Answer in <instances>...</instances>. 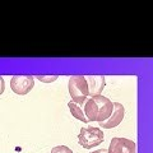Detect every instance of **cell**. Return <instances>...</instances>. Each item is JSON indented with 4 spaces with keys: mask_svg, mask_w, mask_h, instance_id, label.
<instances>
[{
    "mask_svg": "<svg viewBox=\"0 0 153 153\" xmlns=\"http://www.w3.org/2000/svg\"><path fill=\"white\" fill-rule=\"evenodd\" d=\"M37 79L40 80V82H44V83H52V82H55V80L57 79V75H52V76H37Z\"/></svg>",
    "mask_w": 153,
    "mask_h": 153,
    "instance_id": "30bf717a",
    "label": "cell"
},
{
    "mask_svg": "<svg viewBox=\"0 0 153 153\" xmlns=\"http://www.w3.org/2000/svg\"><path fill=\"white\" fill-rule=\"evenodd\" d=\"M35 87V78L32 75H16L10 79V88L16 94L25 96Z\"/></svg>",
    "mask_w": 153,
    "mask_h": 153,
    "instance_id": "277c9868",
    "label": "cell"
},
{
    "mask_svg": "<svg viewBox=\"0 0 153 153\" xmlns=\"http://www.w3.org/2000/svg\"><path fill=\"white\" fill-rule=\"evenodd\" d=\"M4 91H5V80L3 76H0V94H3Z\"/></svg>",
    "mask_w": 153,
    "mask_h": 153,
    "instance_id": "8fae6325",
    "label": "cell"
},
{
    "mask_svg": "<svg viewBox=\"0 0 153 153\" xmlns=\"http://www.w3.org/2000/svg\"><path fill=\"white\" fill-rule=\"evenodd\" d=\"M88 85V97H94V96H100L106 84L105 76L96 75V76H85Z\"/></svg>",
    "mask_w": 153,
    "mask_h": 153,
    "instance_id": "52a82bcc",
    "label": "cell"
},
{
    "mask_svg": "<svg viewBox=\"0 0 153 153\" xmlns=\"http://www.w3.org/2000/svg\"><path fill=\"white\" fill-rule=\"evenodd\" d=\"M68 89L71 96V101L75 102L76 105H82L88 98V85L85 76L82 75H75L70 76L68 82Z\"/></svg>",
    "mask_w": 153,
    "mask_h": 153,
    "instance_id": "7a4b0ae2",
    "label": "cell"
},
{
    "mask_svg": "<svg viewBox=\"0 0 153 153\" xmlns=\"http://www.w3.org/2000/svg\"><path fill=\"white\" fill-rule=\"evenodd\" d=\"M108 153H137V144L126 138H112L110 142Z\"/></svg>",
    "mask_w": 153,
    "mask_h": 153,
    "instance_id": "5b68a950",
    "label": "cell"
},
{
    "mask_svg": "<svg viewBox=\"0 0 153 153\" xmlns=\"http://www.w3.org/2000/svg\"><path fill=\"white\" fill-rule=\"evenodd\" d=\"M83 112L85 115L87 121H98L103 123L110 117L114 110V102L110 101L107 97H103L102 94L88 97L82 105Z\"/></svg>",
    "mask_w": 153,
    "mask_h": 153,
    "instance_id": "6da1fadb",
    "label": "cell"
},
{
    "mask_svg": "<svg viewBox=\"0 0 153 153\" xmlns=\"http://www.w3.org/2000/svg\"><path fill=\"white\" fill-rule=\"evenodd\" d=\"M91 153H108V152H107V149H97V151H93Z\"/></svg>",
    "mask_w": 153,
    "mask_h": 153,
    "instance_id": "7c38bea8",
    "label": "cell"
},
{
    "mask_svg": "<svg viewBox=\"0 0 153 153\" xmlns=\"http://www.w3.org/2000/svg\"><path fill=\"white\" fill-rule=\"evenodd\" d=\"M124 115H125V107H124L121 103H119V102H114L112 114L110 115V117L107 119L106 121L100 123L98 128H103V129L116 128L117 125H120V124H121L123 119H124Z\"/></svg>",
    "mask_w": 153,
    "mask_h": 153,
    "instance_id": "8992f818",
    "label": "cell"
},
{
    "mask_svg": "<svg viewBox=\"0 0 153 153\" xmlns=\"http://www.w3.org/2000/svg\"><path fill=\"white\" fill-rule=\"evenodd\" d=\"M105 139L103 131L101 128H94V126H88V128H82L79 135H78V143L82 148L85 149H91L100 146Z\"/></svg>",
    "mask_w": 153,
    "mask_h": 153,
    "instance_id": "3957f363",
    "label": "cell"
},
{
    "mask_svg": "<svg viewBox=\"0 0 153 153\" xmlns=\"http://www.w3.org/2000/svg\"><path fill=\"white\" fill-rule=\"evenodd\" d=\"M68 107H69V111L71 112V115H73L76 120H79L82 123H88L87 119H85V115L83 112V107L80 106V105H76L75 102L70 101V102H68Z\"/></svg>",
    "mask_w": 153,
    "mask_h": 153,
    "instance_id": "ba28073f",
    "label": "cell"
},
{
    "mask_svg": "<svg viewBox=\"0 0 153 153\" xmlns=\"http://www.w3.org/2000/svg\"><path fill=\"white\" fill-rule=\"evenodd\" d=\"M51 153H73V151L66 146H56L51 149Z\"/></svg>",
    "mask_w": 153,
    "mask_h": 153,
    "instance_id": "9c48e42d",
    "label": "cell"
}]
</instances>
